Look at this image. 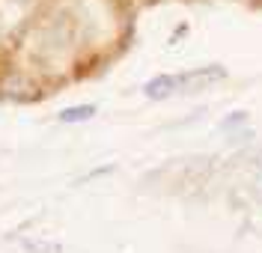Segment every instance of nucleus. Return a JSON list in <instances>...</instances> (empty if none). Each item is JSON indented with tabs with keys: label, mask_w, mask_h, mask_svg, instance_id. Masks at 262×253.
Instances as JSON below:
<instances>
[{
	"label": "nucleus",
	"mask_w": 262,
	"mask_h": 253,
	"mask_svg": "<svg viewBox=\"0 0 262 253\" xmlns=\"http://www.w3.org/2000/svg\"><path fill=\"white\" fill-rule=\"evenodd\" d=\"M143 89H146L149 99H167V96H173V93L179 89V84H176V75H158V78H152Z\"/></svg>",
	"instance_id": "nucleus-2"
},
{
	"label": "nucleus",
	"mask_w": 262,
	"mask_h": 253,
	"mask_svg": "<svg viewBox=\"0 0 262 253\" xmlns=\"http://www.w3.org/2000/svg\"><path fill=\"white\" fill-rule=\"evenodd\" d=\"M96 117V107L93 104H78V107H66L60 119L63 122H83V119H93Z\"/></svg>",
	"instance_id": "nucleus-3"
},
{
	"label": "nucleus",
	"mask_w": 262,
	"mask_h": 253,
	"mask_svg": "<svg viewBox=\"0 0 262 253\" xmlns=\"http://www.w3.org/2000/svg\"><path fill=\"white\" fill-rule=\"evenodd\" d=\"M227 78V68L224 66H203L194 68V72H185V75H176V84L179 89H188V93H196V89H206L209 84Z\"/></svg>",
	"instance_id": "nucleus-1"
}]
</instances>
